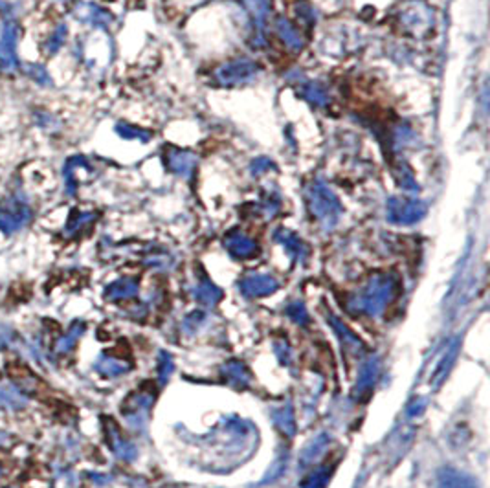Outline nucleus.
I'll return each instance as SVG.
<instances>
[{
    "label": "nucleus",
    "instance_id": "f257e3e1",
    "mask_svg": "<svg viewBox=\"0 0 490 488\" xmlns=\"http://www.w3.org/2000/svg\"><path fill=\"white\" fill-rule=\"evenodd\" d=\"M305 196H307V206L310 213L322 226L332 228L338 223L341 215L340 200L323 182H313L305 191Z\"/></svg>",
    "mask_w": 490,
    "mask_h": 488
},
{
    "label": "nucleus",
    "instance_id": "f03ea898",
    "mask_svg": "<svg viewBox=\"0 0 490 488\" xmlns=\"http://www.w3.org/2000/svg\"><path fill=\"white\" fill-rule=\"evenodd\" d=\"M259 65L256 61L246 59V57H237L232 59L225 65H220L219 68H215L213 81L219 87H241V85L252 83L259 74Z\"/></svg>",
    "mask_w": 490,
    "mask_h": 488
},
{
    "label": "nucleus",
    "instance_id": "7ed1b4c3",
    "mask_svg": "<svg viewBox=\"0 0 490 488\" xmlns=\"http://www.w3.org/2000/svg\"><path fill=\"white\" fill-rule=\"evenodd\" d=\"M426 215L425 202L415 199L391 196L388 200V219L395 224H413Z\"/></svg>",
    "mask_w": 490,
    "mask_h": 488
},
{
    "label": "nucleus",
    "instance_id": "20e7f679",
    "mask_svg": "<svg viewBox=\"0 0 490 488\" xmlns=\"http://www.w3.org/2000/svg\"><path fill=\"white\" fill-rule=\"evenodd\" d=\"M244 8L252 19V42L253 48L265 46V26L270 17L272 0H243Z\"/></svg>",
    "mask_w": 490,
    "mask_h": 488
},
{
    "label": "nucleus",
    "instance_id": "39448f33",
    "mask_svg": "<svg viewBox=\"0 0 490 488\" xmlns=\"http://www.w3.org/2000/svg\"><path fill=\"white\" fill-rule=\"evenodd\" d=\"M196 162H199V158H196L191 151L178 149V147H168V149L163 151V163H165V168H168V171L177 175V177H191L196 168Z\"/></svg>",
    "mask_w": 490,
    "mask_h": 488
},
{
    "label": "nucleus",
    "instance_id": "423d86ee",
    "mask_svg": "<svg viewBox=\"0 0 490 488\" xmlns=\"http://www.w3.org/2000/svg\"><path fill=\"white\" fill-rule=\"evenodd\" d=\"M401 20L404 24V28L411 30L413 33H425L432 28L434 24V15L432 10H428L425 4H410L404 8L401 13Z\"/></svg>",
    "mask_w": 490,
    "mask_h": 488
},
{
    "label": "nucleus",
    "instance_id": "0eeeda50",
    "mask_svg": "<svg viewBox=\"0 0 490 488\" xmlns=\"http://www.w3.org/2000/svg\"><path fill=\"white\" fill-rule=\"evenodd\" d=\"M274 30H276L277 37L281 39V42L285 44L289 50L299 51L303 48V37L299 30L296 28L294 24L290 23L287 17H277L276 23H274Z\"/></svg>",
    "mask_w": 490,
    "mask_h": 488
},
{
    "label": "nucleus",
    "instance_id": "6e6552de",
    "mask_svg": "<svg viewBox=\"0 0 490 488\" xmlns=\"http://www.w3.org/2000/svg\"><path fill=\"white\" fill-rule=\"evenodd\" d=\"M225 246L228 248V251L237 259H250L257 254V244L250 237H246L244 233L234 232L230 233L228 237L225 239Z\"/></svg>",
    "mask_w": 490,
    "mask_h": 488
},
{
    "label": "nucleus",
    "instance_id": "1a4fd4ad",
    "mask_svg": "<svg viewBox=\"0 0 490 488\" xmlns=\"http://www.w3.org/2000/svg\"><path fill=\"white\" fill-rule=\"evenodd\" d=\"M241 289L246 296H263L277 289V283L270 275H250L241 283Z\"/></svg>",
    "mask_w": 490,
    "mask_h": 488
},
{
    "label": "nucleus",
    "instance_id": "9d476101",
    "mask_svg": "<svg viewBox=\"0 0 490 488\" xmlns=\"http://www.w3.org/2000/svg\"><path fill=\"white\" fill-rule=\"evenodd\" d=\"M299 94H301V98L307 99L308 103H313L314 107H320V108L327 107L329 101H331L325 87H322L320 83H313V81H307V83L299 85Z\"/></svg>",
    "mask_w": 490,
    "mask_h": 488
},
{
    "label": "nucleus",
    "instance_id": "9b49d317",
    "mask_svg": "<svg viewBox=\"0 0 490 488\" xmlns=\"http://www.w3.org/2000/svg\"><path fill=\"white\" fill-rule=\"evenodd\" d=\"M277 239H279L281 244L289 250L290 256H294L296 259H303V257L307 256V246H305V242L301 241L298 235H294L292 232L281 230V232H277Z\"/></svg>",
    "mask_w": 490,
    "mask_h": 488
},
{
    "label": "nucleus",
    "instance_id": "f8f14e48",
    "mask_svg": "<svg viewBox=\"0 0 490 488\" xmlns=\"http://www.w3.org/2000/svg\"><path fill=\"white\" fill-rule=\"evenodd\" d=\"M393 175H395V180L398 182V186L402 189L411 191V193H417L419 191V184H417L415 177H413V169L408 165L406 162H398L395 168H393Z\"/></svg>",
    "mask_w": 490,
    "mask_h": 488
},
{
    "label": "nucleus",
    "instance_id": "ddd939ff",
    "mask_svg": "<svg viewBox=\"0 0 490 488\" xmlns=\"http://www.w3.org/2000/svg\"><path fill=\"white\" fill-rule=\"evenodd\" d=\"M0 404L11 409H19L26 404V399L20 395L17 387H0Z\"/></svg>",
    "mask_w": 490,
    "mask_h": 488
},
{
    "label": "nucleus",
    "instance_id": "4468645a",
    "mask_svg": "<svg viewBox=\"0 0 490 488\" xmlns=\"http://www.w3.org/2000/svg\"><path fill=\"white\" fill-rule=\"evenodd\" d=\"M134 290H136L134 281L125 279V281H118V283H114L113 287L107 290V296H111L113 299H122V298H127V296H131Z\"/></svg>",
    "mask_w": 490,
    "mask_h": 488
},
{
    "label": "nucleus",
    "instance_id": "2eb2a0df",
    "mask_svg": "<svg viewBox=\"0 0 490 488\" xmlns=\"http://www.w3.org/2000/svg\"><path fill=\"white\" fill-rule=\"evenodd\" d=\"M443 488H476L470 483V479L463 477L461 474H446L441 481Z\"/></svg>",
    "mask_w": 490,
    "mask_h": 488
},
{
    "label": "nucleus",
    "instance_id": "dca6fc26",
    "mask_svg": "<svg viewBox=\"0 0 490 488\" xmlns=\"http://www.w3.org/2000/svg\"><path fill=\"white\" fill-rule=\"evenodd\" d=\"M120 134L127 139H140V142H147V139L151 138V134L147 132V130L138 129V127H129V125L120 127Z\"/></svg>",
    "mask_w": 490,
    "mask_h": 488
},
{
    "label": "nucleus",
    "instance_id": "f3484780",
    "mask_svg": "<svg viewBox=\"0 0 490 488\" xmlns=\"http://www.w3.org/2000/svg\"><path fill=\"white\" fill-rule=\"evenodd\" d=\"M270 169H276V165H274V162L270 158H257L252 162L253 175H263V173L270 171Z\"/></svg>",
    "mask_w": 490,
    "mask_h": 488
}]
</instances>
